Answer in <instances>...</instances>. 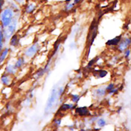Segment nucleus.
<instances>
[{"label": "nucleus", "instance_id": "1", "mask_svg": "<svg viewBox=\"0 0 131 131\" xmlns=\"http://www.w3.org/2000/svg\"><path fill=\"white\" fill-rule=\"evenodd\" d=\"M13 15V11L10 8H6L2 11L1 20L4 27H7L11 23L12 20Z\"/></svg>", "mask_w": 131, "mask_h": 131}, {"label": "nucleus", "instance_id": "2", "mask_svg": "<svg viewBox=\"0 0 131 131\" xmlns=\"http://www.w3.org/2000/svg\"><path fill=\"white\" fill-rule=\"evenodd\" d=\"M6 27H7V29H6L4 32V34H5V37L7 39H9L13 34V33L14 32L16 29V21L15 20H14L13 21L12 20L11 23Z\"/></svg>", "mask_w": 131, "mask_h": 131}, {"label": "nucleus", "instance_id": "3", "mask_svg": "<svg viewBox=\"0 0 131 131\" xmlns=\"http://www.w3.org/2000/svg\"><path fill=\"white\" fill-rule=\"evenodd\" d=\"M56 97V91L55 89H53L51 92V96L47 102V106L46 107V111H48L52 107V106L55 101Z\"/></svg>", "mask_w": 131, "mask_h": 131}, {"label": "nucleus", "instance_id": "4", "mask_svg": "<svg viewBox=\"0 0 131 131\" xmlns=\"http://www.w3.org/2000/svg\"><path fill=\"white\" fill-rule=\"evenodd\" d=\"M38 49V45L37 43H36L31 46L26 50L25 52V55L28 57H31L37 52Z\"/></svg>", "mask_w": 131, "mask_h": 131}, {"label": "nucleus", "instance_id": "5", "mask_svg": "<svg viewBox=\"0 0 131 131\" xmlns=\"http://www.w3.org/2000/svg\"><path fill=\"white\" fill-rule=\"evenodd\" d=\"M75 112L77 114H78L79 116H86L88 115L89 113V110L86 106L78 107L76 109Z\"/></svg>", "mask_w": 131, "mask_h": 131}, {"label": "nucleus", "instance_id": "6", "mask_svg": "<svg viewBox=\"0 0 131 131\" xmlns=\"http://www.w3.org/2000/svg\"><path fill=\"white\" fill-rule=\"evenodd\" d=\"M130 40L129 38H125L120 43L118 48L120 50L123 51L127 48V46L130 44Z\"/></svg>", "mask_w": 131, "mask_h": 131}, {"label": "nucleus", "instance_id": "7", "mask_svg": "<svg viewBox=\"0 0 131 131\" xmlns=\"http://www.w3.org/2000/svg\"><path fill=\"white\" fill-rule=\"evenodd\" d=\"M120 40H121V35L118 36H116L115 38H114L112 39L108 40L106 42V45H107L108 46L116 45L120 41Z\"/></svg>", "mask_w": 131, "mask_h": 131}, {"label": "nucleus", "instance_id": "8", "mask_svg": "<svg viewBox=\"0 0 131 131\" xmlns=\"http://www.w3.org/2000/svg\"><path fill=\"white\" fill-rule=\"evenodd\" d=\"M107 71L105 70H95L94 72V75H95L96 74L98 75V76L100 78H103L105 77L107 75Z\"/></svg>", "mask_w": 131, "mask_h": 131}, {"label": "nucleus", "instance_id": "9", "mask_svg": "<svg viewBox=\"0 0 131 131\" xmlns=\"http://www.w3.org/2000/svg\"><path fill=\"white\" fill-rule=\"evenodd\" d=\"M8 51H9V49L8 48H6L1 54V55H0V63H1L2 62H3V61L5 59L6 56H7V55L8 53Z\"/></svg>", "mask_w": 131, "mask_h": 131}, {"label": "nucleus", "instance_id": "10", "mask_svg": "<svg viewBox=\"0 0 131 131\" xmlns=\"http://www.w3.org/2000/svg\"><path fill=\"white\" fill-rule=\"evenodd\" d=\"M6 71L8 73L10 74H14L15 72L16 68L15 66H13L12 65H9L6 68Z\"/></svg>", "mask_w": 131, "mask_h": 131}, {"label": "nucleus", "instance_id": "11", "mask_svg": "<svg viewBox=\"0 0 131 131\" xmlns=\"http://www.w3.org/2000/svg\"><path fill=\"white\" fill-rule=\"evenodd\" d=\"M24 62V60L23 58H19L17 61H16V62L15 63V67L16 68H20V67H21V66L23 64Z\"/></svg>", "mask_w": 131, "mask_h": 131}, {"label": "nucleus", "instance_id": "12", "mask_svg": "<svg viewBox=\"0 0 131 131\" xmlns=\"http://www.w3.org/2000/svg\"><path fill=\"white\" fill-rule=\"evenodd\" d=\"M1 80H2V82H3V83H4V84L7 85L9 83L10 79H9V78L7 76L3 75V76H2Z\"/></svg>", "mask_w": 131, "mask_h": 131}, {"label": "nucleus", "instance_id": "13", "mask_svg": "<svg viewBox=\"0 0 131 131\" xmlns=\"http://www.w3.org/2000/svg\"><path fill=\"white\" fill-rule=\"evenodd\" d=\"M17 37L16 35H14L13 36V37L11 38V41H10V44L12 45V46H16L17 43Z\"/></svg>", "mask_w": 131, "mask_h": 131}, {"label": "nucleus", "instance_id": "14", "mask_svg": "<svg viewBox=\"0 0 131 131\" xmlns=\"http://www.w3.org/2000/svg\"><path fill=\"white\" fill-rule=\"evenodd\" d=\"M35 5L33 4H31L29 5H28L27 6V7L26 8V12L27 13H30L32 11H33V10L35 8Z\"/></svg>", "mask_w": 131, "mask_h": 131}, {"label": "nucleus", "instance_id": "15", "mask_svg": "<svg viewBox=\"0 0 131 131\" xmlns=\"http://www.w3.org/2000/svg\"><path fill=\"white\" fill-rule=\"evenodd\" d=\"M72 104H63L61 106V110H68L69 108H71V107H72Z\"/></svg>", "mask_w": 131, "mask_h": 131}, {"label": "nucleus", "instance_id": "16", "mask_svg": "<svg viewBox=\"0 0 131 131\" xmlns=\"http://www.w3.org/2000/svg\"><path fill=\"white\" fill-rule=\"evenodd\" d=\"M3 33L1 30H0V51L2 50L3 47Z\"/></svg>", "mask_w": 131, "mask_h": 131}, {"label": "nucleus", "instance_id": "17", "mask_svg": "<svg viewBox=\"0 0 131 131\" xmlns=\"http://www.w3.org/2000/svg\"><path fill=\"white\" fill-rule=\"evenodd\" d=\"M105 124V121L103 119H100L98 121V125L102 127L104 126Z\"/></svg>", "mask_w": 131, "mask_h": 131}, {"label": "nucleus", "instance_id": "18", "mask_svg": "<svg viewBox=\"0 0 131 131\" xmlns=\"http://www.w3.org/2000/svg\"><path fill=\"white\" fill-rule=\"evenodd\" d=\"M79 96L77 95H72V100L73 102H77L79 99Z\"/></svg>", "mask_w": 131, "mask_h": 131}, {"label": "nucleus", "instance_id": "19", "mask_svg": "<svg viewBox=\"0 0 131 131\" xmlns=\"http://www.w3.org/2000/svg\"><path fill=\"white\" fill-rule=\"evenodd\" d=\"M105 93V91L104 90H98L97 91V94L99 96H102L104 95Z\"/></svg>", "mask_w": 131, "mask_h": 131}, {"label": "nucleus", "instance_id": "20", "mask_svg": "<svg viewBox=\"0 0 131 131\" xmlns=\"http://www.w3.org/2000/svg\"><path fill=\"white\" fill-rule=\"evenodd\" d=\"M74 3H70L67 5L66 6V9L67 10H70L71 8H72V7L74 6Z\"/></svg>", "mask_w": 131, "mask_h": 131}, {"label": "nucleus", "instance_id": "21", "mask_svg": "<svg viewBox=\"0 0 131 131\" xmlns=\"http://www.w3.org/2000/svg\"><path fill=\"white\" fill-rule=\"evenodd\" d=\"M114 85L113 84L111 83V84H110L107 86V87L106 88V89L107 90H108V91H110L111 90H112V89H113L114 88Z\"/></svg>", "mask_w": 131, "mask_h": 131}, {"label": "nucleus", "instance_id": "22", "mask_svg": "<svg viewBox=\"0 0 131 131\" xmlns=\"http://www.w3.org/2000/svg\"><path fill=\"white\" fill-rule=\"evenodd\" d=\"M129 54H130V50H127L126 51V52H125V57H128V56H129Z\"/></svg>", "mask_w": 131, "mask_h": 131}, {"label": "nucleus", "instance_id": "23", "mask_svg": "<svg viewBox=\"0 0 131 131\" xmlns=\"http://www.w3.org/2000/svg\"><path fill=\"white\" fill-rule=\"evenodd\" d=\"M95 61V60H94V59H92L91 61H90V62L88 63V67H91L92 66V65L93 64V63H94V61Z\"/></svg>", "mask_w": 131, "mask_h": 131}, {"label": "nucleus", "instance_id": "24", "mask_svg": "<svg viewBox=\"0 0 131 131\" xmlns=\"http://www.w3.org/2000/svg\"><path fill=\"white\" fill-rule=\"evenodd\" d=\"M4 4V2L3 0L0 1V9H2V8L3 7V5Z\"/></svg>", "mask_w": 131, "mask_h": 131}, {"label": "nucleus", "instance_id": "25", "mask_svg": "<svg viewBox=\"0 0 131 131\" xmlns=\"http://www.w3.org/2000/svg\"><path fill=\"white\" fill-rule=\"evenodd\" d=\"M81 0H74V4H78Z\"/></svg>", "mask_w": 131, "mask_h": 131}, {"label": "nucleus", "instance_id": "26", "mask_svg": "<svg viewBox=\"0 0 131 131\" xmlns=\"http://www.w3.org/2000/svg\"><path fill=\"white\" fill-rule=\"evenodd\" d=\"M62 92V89H60V90H59V95L61 94Z\"/></svg>", "mask_w": 131, "mask_h": 131}, {"label": "nucleus", "instance_id": "27", "mask_svg": "<svg viewBox=\"0 0 131 131\" xmlns=\"http://www.w3.org/2000/svg\"><path fill=\"white\" fill-rule=\"evenodd\" d=\"M18 3H22L23 1H24V0H16Z\"/></svg>", "mask_w": 131, "mask_h": 131}]
</instances>
